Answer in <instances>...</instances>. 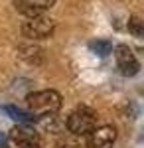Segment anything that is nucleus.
<instances>
[{
    "label": "nucleus",
    "instance_id": "f257e3e1",
    "mask_svg": "<svg viewBox=\"0 0 144 148\" xmlns=\"http://www.w3.org/2000/svg\"><path fill=\"white\" fill-rule=\"evenodd\" d=\"M26 101L30 105V113H34L36 116H42V114H53L61 109V95L57 91L51 89H45V91H36L30 93L26 97Z\"/></svg>",
    "mask_w": 144,
    "mask_h": 148
},
{
    "label": "nucleus",
    "instance_id": "f03ea898",
    "mask_svg": "<svg viewBox=\"0 0 144 148\" xmlns=\"http://www.w3.org/2000/svg\"><path fill=\"white\" fill-rule=\"evenodd\" d=\"M97 128V113L89 107H79L67 116V130L73 136H87Z\"/></svg>",
    "mask_w": 144,
    "mask_h": 148
},
{
    "label": "nucleus",
    "instance_id": "7ed1b4c3",
    "mask_svg": "<svg viewBox=\"0 0 144 148\" xmlns=\"http://www.w3.org/2000/svg\"><path fill=\"white\" fill-rule=\"evenodd\" d=\"M53 30H56V22L47 16H42V14L28 18L22 24V34L26 38H32V40H45L53 34Z\"/></svg>",
    "mask_w": 144,
    "mask_h": 148
},
{
    "label": "nucleus",
    "instance_id": "20e7f679",
    "mask_svg": "<svg viewBox=\"0 0 144 148\" xmlns=\"http://www.w3.org/2000/svg\"><path fill=\"white\" fill-rule=\"evenodd\" d=\"M10 138L18 148H40V144H42L40 134H38L34 128L24 126V125L14 126L10 130Z\"/></svg>",
    "mask_w": 144,
    "mask_h": 148
},
{
    "label": "nucleus",
    "instance_id": "39448f33",
    "mask_svg": "<svg viewBox=\"0 0 144 148\" xmlns=\"http://www.w3.org/2000/svg\"><path fill=\"white\" fill-rule=\"evenodd\" d=\"M115 57H117V65H119V69H121L122 75L132 77V75L138 73L140 63L136 61L132 49H130L128 46H117L115 47Z\"/></svg>",
    "mask_w": 144,
    "mask_h": 148
},
{
    "label": "nucleus",
    "instance_id": "423d86ee",
    "mask_svg": "<svg viewBox=\"0 0 144 148\" xmlns=\"http://www.w3.org/2000/svg\"><path fill=\"white\" fill-rule=\"evenodd\" d=\"M87 136V148H112L115 138H117V130L112 126H97Z\"/></svg>",
    "mask_w": 144,
    "mask_h": 148
},
{
    "label": "nucleus",
    "instance_id": "0eeeda50",
    "mask_svg": "<svg viewBox=\"0 0 144 148\" xmlns=\"http://www.w3.org/2000/svg\"><path fill=\"white\" fill-rule=\"evenodd\" d=\"M18 12H22L24 16L34 18V16H40L44 10L51 8L56 4V0H14Z\"/></svg>",
    "mask_w": 144,
    "mask_h": 148
},
{
    "label": "nucleus",
    "instance_id": "6e6552de",
    "mask_svg": "<svg viewBox=\"0 0 144 148\" xmlns=\"http://www.w3.org/2000/svg\"><path fill=\"white\" fill-rule=\"evenodd\" d=\"M4 113H8L14 119V121H18V123H34L38 116L34 113H28V111H22V109H18V107H4Z\"/></svg>",
    "mask_w": 144,
    "mask_h": 148
},
{
    "label": "nucleus",
    "instance_id": "1a4fd4ad",
    "mask_svg": "<svg viewBox=\"0 0 144 148\" xmlns=\"http://www.w3.org/2000/svg\"><path fill=\"white\" fill-rule=\"evenodd\" d=\"M20 57H24L26 61H30V63H40L42 61V49L40 47H20Z\"/></svg>",
    "mask_w": 144,
    "mask_h": 148
},
{
    "label": "nucleus",
    "instance_id": "9d476101",
    "mask_svg": "<svg viewBox=\"0 0 144 148\" xmlns=\"http://www.w3.org/2000/svg\"><path fill=\"white\" fill-rule=\"evenodd\" d=\"M89 47H91L97 56H101V57H103V56H109V53L112 51V44H111V42H107V40H97V42H91V44H89Z\"/></svg>",
    "mask_w": 144,
    "mask_h": 148
},
{
    "label": "nucleus",
    "instance_id": "9b49d317",
    "mask_svg": "<svg viewBox=\"0 0 144 148\" xmlns=\"http://www.w3.org/2000/svg\"><path fill=\"white\" fill-rule=\"evenodd\" d=\"M128 32L134 34L136 38H142L144 36V22L138 18V16H132V18L128 20Z\"/></svg>",
    "mask_w": 144,
    "mask_h": 148
},
{
    "label": "nucleus",
    "instance_id": "f8f14e48",
    "mask_svg": "<svg viewBox=\"0 0 144 148\" xmlns=\"http://www.w3.org/2000/svg\"><path fill=\"white\" fill-rule=\"evenodd\" d=\"M56 148H79V142L73 136H63L57 140Z\"/></svg>",
    "mask_w": 144,
    "mask_h": 148
},
{
    "label": "nucleus",
    "instance_id": "ddd939ff",
    "mask_svg": "<svg viewBox=\"0 0 144 148\" xmlns=\"http://www.w3.org/2000/svg\"><path fill=\"white\" fill-rule=\"evenodd\" d=\"M0 148H6V138H4L2 132H0Z\"/></svg>",
    "mask_w": 144,
    "mask_h": 148
}]
</instances>
